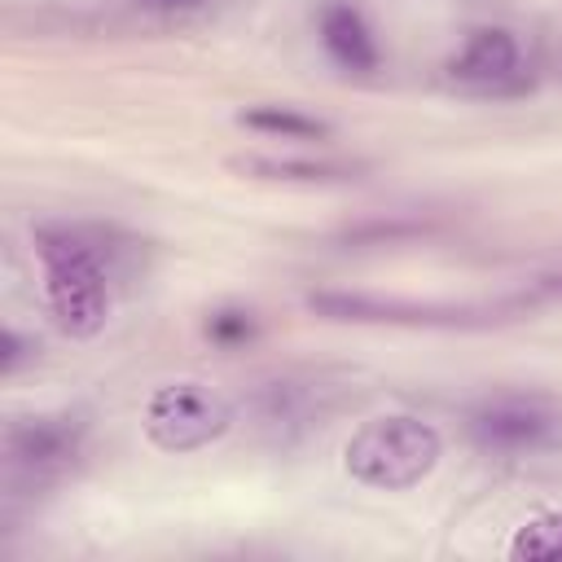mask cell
Wrapping results in <instances>:
<instances>
[{"label": "cell", "instance_id": "1", "mask_svg": "<svg viewBox=\"0 0 562 562\" xmlns=\"http://www.w3.org/2000/svg\"><path fill=\"white\" fill-rule=\"evenodd\" d=\"M35 259L44 272V303L61 334L97 338L110 321V268L88 233L70 224H35Z\"/></svg>", "mask_w": 562, "mask_h": 562}, {"label": "cell", "instance_id": "2", "mask_svg": "<svg viewBox=\"0 0 562 562\" xmlns=\"http://www.w3.org/2000/svg\"><path fill=\"white\" fill-rule=\"evenodd\" d=\"M443 457V435L413 417V413H386V417H369L360 430H351L347 448H342V470L378 492H408L422 479H430V470Z\"/></svg>", "mask_w": 562, "mask_h": 562}, {"label": "cell", "instance_id": "3", "mask_svg": "<svg viewBox=\"0 0 562 562\" xmlns=\"http://www.w3.org/2000/svg\"><path fill=\"white\" fill-rule=\"evenodd\" d=\"M145 439L162 452H198V448H211L215 439L228 435L233 426V404L211 391L206 382H193V378H180V382H162L149 391L145 400Z\"/></svg>", "mask_w": 562, "mask_h": 562}, {"label": "cell", "instance_id": "4", "mask_svg": "<svg viewBox=\"0 0 562 562\" xmlns=\"http://www.w3.org/2000/svg\"><path fill=\"white\" fill-rule=\"evenodd\" d=\"M83 439H88V422L75 413H35V417L9 422L4 430L9 479L26 487L57 483L83 457Z\"/></svg>", "mask_w": 562, "mask_h": 562}, {"label": "cell", "instance_id": "5", "mask_svg": "<svg viewBox=\"0 0 562 562\" xmlns=\"http://www.w3.org/2000/svg\"><path fill=\"white\" fill-rule=\"evenodd\" d=\"M465 435L474 448L496 457L544 452L562 439V408L540 395H492L465 413Z\"/></svg>", "mask_w": 562, "mask_h": 562}, {"label": "cell", "instance_id": "6", "mask_svg": "<svg viewBox=\"0 0 562 562\" xmlns=\"http://www.w3.org/2000/svg\"><path fill=\"white\" fill-rule=\"evenodd\" d=\"M307 312H316L325 321H356V325H435V329H479V325L496 321L492 307L382 299V294H356V290H312Z\"/></svg>", "mask_w": 562, "mask_h": 562}, {"label": "cell", "instance_id": "7", "mask_svg": "<svg viewBox=\"0 0 562 562\" xmlns=\"http://www.w3.org/2000/svg\"><path fill=\"white\" fill-rule=\"evenodd\" d=\"M448 79L474 92L522 88V48L505 26H479L448 57Z\"/></svg>", "mask_w": 562, "mask_h": 562}, {"label": "cell", "instance_id": "8", "mask_svg": "<svg viewBox=\"0 0 562 562\" xmlns=\"http://www.w3.org/2000/svg\"><path fill=\"white\" fill-rule=\"evenodd\" d=\"M316 35H321L325 57L351 75H373L382 61L378 35L356 0H325L316 13Z\"/></svg>", "mask_w": 562, "mask_h": 562}, {"label": "cell", "instance_id": "9", "mask_svg": "<svg viewBox=\"0 0 562 562\" xmlns=\"http://www.w3.org/2000/svg\"><path fill=\"white\" fill-rule=\"evenodd\" d=\"M233 171L241 176H255V180H285V184H342V180H360L364 162H351V158H294V154H237L228 162Z\"/></svg>", "mask_w": 562, "mask_h": 562}, {"label": "cell", "instance_id": "10", "mask_svg": "<svg viewBox=\"0 0 562 562\" xmlns=\"http://www.w3.org/2000/svg\"><path fill=\"white\" fill-rule=\"evenodd\" d=\"M255 413H259L263 430H272L277 439H294L299 430H307V422L316 413V400L303 382H268L255 400Z\"/></svg>", "mask_w": 562, "mask_h": 562}, {"label": "cell", "instance_id": "11", "mask_svg": "<svg viewBox=\"0 0 562 562\" xmlns=\"http://www.w3.org/2000/svg\"><path fill=\"white\" fill-rule=\"evenodd\" d=\"M237 123L246 132H259V136H281V140H325L334 136V127L299 105H277V101H263V105H246L237 114Z\"/></svg>", "mask_w": 562, "mask_h": 562}, {"label": "cell", "instance_id": "12", "mask_svg": "<svg viewBox=\"0 0 562 562\" xmlns=\"http://www.w3.org/2000/svg\"><path fill=\"white\" fill-rule=\"evenodd\" d=\"M505 553L514 562H562V509H540L518 522Z\"/></svg>", "mask_w": 562, "mask_h": 562}, {"label": "cell", "instance_id": "13", "mask_svg": "<svg viewBox=\"0 0 562 562\" xmlns=\"http://www.w3.org/2000/svg\"><path fill=\"white\" fill-rule=\"evenodd\" d=\"M202 334H206L215 347L237 351V347H246V342H255V338H259V316H255L250 307H241V303H224V307L206 312Z\"/></svg>", "mask_w": 562, "mask_h": 562}, {"label": "cell", "instance_id": "14", "mask_svg": "<svg viewBox=\"0 0 562 562\" xmlns=\"http://www.w3.org/2000/svg\"><path fill=\"white\" fill-rule=\"evenodd\" d=\"M430 233L426 220H369V224H356L342 233L347 246H382V241H404V237H422Z\"/></svg>", "mask_w": 562, "mask_h": 562}, {"label": "cell", "instance_id": "15", "mask_svg": "<svg viewBox=\"0 0 562 562\" xmlns=\"http://www.w3.org/2000/svg\"><path fill=\"white\" fill-rule=\"evenodd\" d=\"M31 351H35V347H31L13 325H4V329H0V373H4V378H13V373H18V364H22Z\"/></svg>", "mask_w": 562, "mask_h": 562}, {"label": "cell", "instance_id": "16", "mask_svg": "<svg viewBox=\"0 0 562 562\" xmlns=\"http://www.w3.org/2000/svg\"><path fill=\"white\" fill-rule=\"evenodd\" d=\"M140 9H149V13H193V9H202L206 0H136Z\"/></svg>", "mask_w": 562, "mask_h": 562}, {"label": "cell", "instance_id": "17", "mask_svg": "<svg viewBox=\"0 0 562 562\" xmlns=\"http://www.w3.org/2000/svg\"><path fill=\"white\" fill-rule=\"evenodd\" d=\"M536 290H540V294H553V299H562V272H544V277L536 281Z\"/></svg>", "mask_w": 562, "mask_h": 562}]
</instances>
